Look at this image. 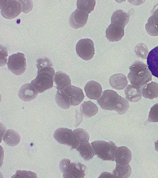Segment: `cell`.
<instances>
[{"mask_svg": "<svg viewBox=\"0 0 158 178\" xmlns=\"http://www.w3.org/2000/svg\"><path fill=\"white\" fill-rule=\"evenodd\" d=\"M37 67V76L31 83L39 93H42L53 87L55 71L51 61L47 58L38 59Z\"/></svg>", "mask_w": 158, "mask_h": 178, "instance_id": "6da1fadb", "label": "cell"}, {"mask_svg": "<svg viewBox=\"0 0 158 178\" xmlns=\"http://www.w3.org/2000/svg\"><path fill=\"white\" fill-rule=\"evenodd\" d=\"M127 78L132 85L142 87L152 80V75L148 65L139 61L134 62L129 67Z\"/></svg>", "mask_w": 158, "mask_h": 178, "instance_id": "7a4b0ae2", "label": "cell"}, {"mask_svg": "<svg viewBox=\"0 0 158 178\" xmlns=\"http://www.w3.org/2000/svg\"><path fill=\"white\" fill-rule=\"evenodd\" d=\"M95 155L105 160L114 161L117 146L113 142L98 140L91 143Z\"/></svg>", "mask_w": 158, "mask_h": 178, "instance_id": "3957f363", "label": "cell"}, {"mask_svg": "<svg viewBox=\"0 0 158 178\" xmlns=\"http://www.w3.org/2000/svg\"><path fill=\"white\" fill-rule=\"evenodd\" d=\"M59 168L63 173L64 178H83L85 175L86 166L80 163L72 162L64 159L60 163Z\"/></svg>", "mask_w": 158, "mask_h": 178, "instance_id": "277c9868", "label": "cell"}, {"mask_svg": "<svg viewBox=\"0 0 158 178\" xmlns=\"http://www.w3.org/2000/svg\"><path fill=\"white\" fill-rule=\"evenodd\" d=\"M121 96L114 91L107 90L103 91L97 102L102 108L116 111Z\"/></svg>", "mask_w": 158, "mask_h": 178, "instance_id": "5b68a950", "label": "cell"}, {"mask_svg": "<svg viewBox=\"0 0 158 178\" xmlns=\"http://www.w3.org/2000/svg\"><path fill=\"white\" fill-rule=\"evenodd\" d=\"M21 5L19 1L0 0L1 14L5 18L11 19L16 18L22 11Z\"/></svg>", "mask_w": 158, "mask_h": 178, "instance_id": "8992f818", "label": "cell"}, {"mask_svg": "<svg viewBox=\"0 0 158 178\" xmlns=\"http://www.w3.org/2000/svg\"><path fill=\"white\" fill-rule=\"evenodd\" d=\"M7 65L9 69L13 74L17 75H21L26 69V59L24 54L18 53L10 56Z\"/></svg>", "mask_w": 158, "mask_h": 178, "instance_id": "52a82bcc", "label": "cell"}, {"mask_svg": "<svg viewBox=\"0 0 158 178\" xmlns=\"http://www.w3.org/2000/svg\"><path fill=\"white\" fill-rule=\"evenodd\" d=\"M76 50L77 55L85 60L91 59L95 54L94 43L89 38L79 40L76 44Z\"/></svg>", "mask_w": 158, "mask_h": 178, "instance_id": "ba28073f", "label": "cell"}, {"mask_svg": "<svg viewBox=\"0 0 158 178\" xmlns=\"http://www.w3.org/2000/svg\"><path fill=\"white\" fill-rule=\"evenodd\" d=\"M53 137L59 143L71 146L72 149L74 147V134L72 129L66 128H58L54 132Z\"/></svg>", "mask_w": 158, "mask_h": 178, "instance_id": "9c48e42d", "label": "cell"}, {"mask_svg": "<svg viewBox=\"0 0 158 178\" xmlns=\"http://www.w3.org/2000/svg\"><path fill=\"white\" fill-rule=\"evenodd\" d=\"M89 14L77 9L70 15L69 23L74 29L83 27L87 23Z\"/></svg>", "mask_w": 158, "mask_h": 178, "instance_id": "30bf717a", "label": "cell"}, {"mask_svg": "<svg viewBox=\"0 0 158 178\" xmlns=\"http://www.w3.org/2000/svg\"><path fill=\"white\" fill-rule=\"evenodd\" d=\"M64 91L69 98L71 105L76 106L79 104L84 98L82 90L79 87L70 85L66 87Z\"/></svg>", "mask_w": 158, "mask_h": 178, "instance_id": "8fae6325", "label": "cell"}, {"mask_svg": "<svg viewBox=\"0 0 158 178\" xmlns=\"http://www.w3.org/2000/svg\"><path fill=\"white\" fill-rule=\"evenodd\" d=\"M39 93L31 83L23 85L18 92L19 97L25 101H30L35 99Z\"/></svg>", "mask_w": 158, "mask_h": 178, "instance_id": "7c38bea8", "label": "cell"}, {"mask_svg": "<svg viewBox=\"0 0 158 178\" xmlns=\"http://www.w3.org/2000/svg\"><path fill=\"white\" fill-rule=\"evenodd\" d=\"M106 36L110 41H118L120 40L124 34V28L111 23L106 31Z\"/></svg>", "mask_w": 158, "mask_h": 178, "instance_id": "4fadbf2b", "label": "cell"}, {"mask_svg": "<svg viewBox=\"0 0 158 178\" xmlns=\"http://www.w3.org/2000/svg\"><path fill=\"white\" fill-rule=\"evenodd\" d=\"M147 64L152 75L158 78V46L149 53L147 57Z\"/></svg>", "mask_w": 158, "mask_h": 178, "instance_id": "5bb4252c", "label": "cell"}, {"mask_svg": "<svg viewBox=\"0 0 158 178\" xmlns=\"http://www.w3.org/2000/svg\"><path fill=\"white\" fill-rule=\"evenodd\" d=\"M84 89L87 96L93 100L98 99L102 92L100 84L94 80L88 82L85 85Z\"/></svg>", "mask_w": 158, "mask_h": 178, "instance_id": "9a60e30c", "label": "cell"}, {"mask_svg": "<svg viewBox=\"0 0 158 178\" xmlns=\"http://www.w3.org/2000/svg\"><path fill=\"white\" fill-rule=\"evenodd\" d=\"M132 158L130 150L126 146H121L117 148L115 161L116 163L120 165L128 164Z\"/></svg>", "mask_w": 158, "mask_h": 178, "instance_id": "2e32d148", "label": "cell"}, {"mask_svg": "<svg viewBox=\"0 0 158 178\" xmlns=\"http://www.w3.org/2000/svg\"><path fill=\"white\" fill-rule=\"evenodd\" d=\"M142 87L132 84L128 85L125 89L126 99L131 102H136L139 100L142 94Z\"/></svg>", "mask_w": 158, "mask_h": 178, "instance_id": "e0dca14e", "label": "cell"}, {"mask_svg": "<svg viewBox=\"0 0 158 178\" xmlns=\"http://www.w3.org/2000/svg\"><path fill=\"white\" fill-rule=\"evenodd\" d=\"M54 86L58 90H64L67 87L71 85V80L69 76L61 71L56 72L53 78Z\"/></svg>", "mask_w": 158, "mask_h": 178, "instance_id": "ac0fdd59", "label": "cell"}, {"mask_svg": "<svg viewBox=\"0 0 158 178\" xmlns=\"http://www.w3.org/2000/svg\"><path fill=\"white\" fill-rule=\"evenodd\" d=\"M129 15L122 10H117L114 11L111 18V23L124 28L129 22Z\"/></svg>", "mask_w": 158, "mask_h": 178, "instance_id": "d6986e66", "label": "cell"}, {"mask_svg": "<svg viewBox=\"0 0 158 178\" xmlns=\"http://www.w3.org/2000/svg\"><path fill=\"white\" fill-rule=\"evenodd\" d=\"M109 83L114 88L122 90L127 85L128 81L125 75L119 73L114 74L110 77Z\"/></svg>", "mask_w": 158, "mask_h": 178, "instance_id": "ffe728a7", "label": "cell"}, {"mask_svg": "<svg viewBox=\"0 0 158 178\" xmlns=\"http://www.w3.org/2000/svg\"><path fill=\"white\" fill-rule=\"evenodd\" d=\"M143 96L146 98L153 99L158 97V83L153 81L145 84L142 89Z\"/></svg>", "mask_w": 158, "mask_h": 178, "instance_id": "44dd1931", "label": "cell"}, {"mask_svg": "<svg viewBox=\"0 0 158 178\" xmlns=\"http://www.w3.org/2000/svg\"><path fill=\"white\" fill-rule=\"evenodd\" d=\"M80 110L83 116L90 117L96 115L98 112V108L96 105L90 101H84L81 105Z\"/></svg>", "mask_w": 158, "mask_h": 178, "instance_id": "7402d4cb", "label": "cell"}, {"mask_svg": "<svg viewBox=\"0 0 158 178\" xmlns=\"http://www.w3.org/2000/svg\"><path fill=\"white\" fill-rule=\"evenodd\" d=\"M75 149L79 152L81 156L86 160L91 159L95 155L93 148L89 142L80 144Z\"/></svg>", "mask_w": 158, "mask_h": 178, "instance_id": "603a6c76", "label": "cell"}, {"mask_svg": "<svg viewBox=\"0 0 158 178\" xmlns=\"http://www.w3.org/2000/svg\"><path fill=\"white\" fill-rule=\"evenodd\" d=\"M74 145L73 149H76L77 146L82 143L89 142V136L85 129L78 128L73 131Z\"/></svg>", "mask_w": 158, "mask_h": 178, "instance_id": "cb8c5ba5", "label": "cell"}, {"mask_svg": "<svg viewBox=\"0 0 158 178\" xmlns=\"http://www.w3.org/2000/svg\"><path fill=\"white\" fill-rule=\"evenodd\" d=\"M3 140L9 146H14L19 144L20 140L19 134L12 129H8L5 133Z\"/></svg>", "mask_w": 158, "mask_h": 178, "instance_id": "d4e9b609", "label": "cell"}, {"mask_svg": "<svg viewBox=\"0 0 158 178\" xmlns=\"http://www.w3.org/2000/svg\"><path fill=\"white\" fill-rule=\"evenodd\" d=\"M112 173L114 178H125L130 175L131 169L128 164L120 165L116 164V167Z\"/></svg>", "mask_w": 158, "mask_h": 178, "instance_id": "484cf974", "label": "cell"}, {"mask_svg": "<svg viewBox=\"0 0 158 178\" xmlns=\"http://www.w3.org/2000/svg\"><path fill=\"white\" fill-rule=\"evenodd\" d=\"M57 105L64 109L69 108L71 105L69 98L64 90H58L55 96Z\"/></svg>", "mask_w": 158, "mask_h": 178, "instance_id": "4316f807", "label": "cell"}, {"mask_svg": "<svg viewBox=\"0 0 158 178\" xmlns=\"http://www.w3.org/2000/svg\"><path fill=\"white\" fill-rule=\"evenodd\" d=\"M96 3L95 0H78L77 9L89 14L94 10Z\"/></svg>", "mask_w": 158, "mask_h": 178, "instance_id": "83f0119b", "label": "cell"}, {"mask_svg": "<svg viewBox=\"0 0 158 178\" xmlns=\"http://www.w3.org/2000/svg\"><path fill=\"white\" fill-rule=\"evenodd\" d=\"M158 122V103L153 105L151 108L148 116V119L144 124L150 122Z\"/></svg>", "mask_w": 158, "mask_h": 178, "instance_id": "f1b7e54d", "label": "cell"}, {"mask_svg": "<svg viewBox=\"0 0 158 178\" xmlns=\"http://www.w3.org/2000/svg\"><path fill=\"white\" fill-rule=\"evenodd\" d=\"M36 174L31 171L17 170L12 178H37Z\"/></svg>", "mask_w": 158, "mask_h": 178, "instance_id": "f546056e", "label": "cell"}, {"mask_svg": "<svg viewBox=\"0 0 158 178\" xmlns=\"http://www.w3.org/2000/svg\"><path fill=\"white\" fill-rule=\"evenodd\" d=\"M2 52L1 51V66L5 65L6 63L8 56L6 49L2 46Z\"/></svg>", "mask_w": 158, "mask_h": 178, "instance_id": "4dcf8cb0", "label": "cell"}, {"mask_svg": "<svg viewBox=\"0 0 158 178\" xmlns=\"http://www.w3.org/2000/svg\"><path fill=\"white\" fill-rule=\"evenodd\" d=\"M99 177L100 178H114L112 173L103 172L102 173Z\"/></svg>", "mask_w": 158, "mask_h": 178, "instance_id": "1f68e13d", "label": "cell"}, {"mask_svg": "<svg viewBox=\"0 0 158 178\" xmlns=\"http://www.w3.org/2000/svg\"><path fill=\"white\" fill-rule=\"evenodd\" d=\"M155 150L158 152V140L155 142Z\"/></svg>", "mask_w": 158, "mask_h": 178, "instance_id": "d6a6232c", "label": "cell"}]
</instances>
